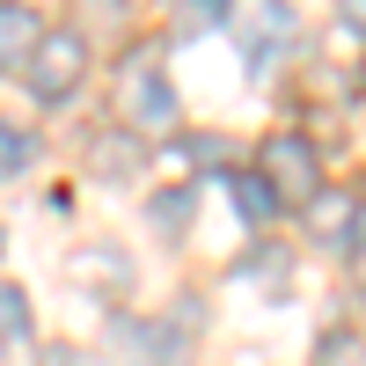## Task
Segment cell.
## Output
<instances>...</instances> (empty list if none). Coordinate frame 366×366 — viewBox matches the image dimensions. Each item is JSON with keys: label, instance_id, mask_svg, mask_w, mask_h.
I'll use <instances>...</instances> for the list:
<instances>
[{"label": "cell", "instance_id": "11", "mask_svg": "<svg viewBox=\"0 0 366 366\" xmlns=\"http://www.w3.org/2000/svg\"><path fill=\"white\" fill-rule=\"evenodd\" d=\"M183 212H191V198H183V191H162V198H154V220H162L169 234L183 227Z\"/></svg>", "mask_w": 366, "mask_h": 366}, {"label": "cell", "instance_id": "8", "mask_svg": "<svg viewBox=\"0 0 366 366\" xmlns=\"http://www.w3.org/2000/svg\"><path fill=\"white\" fill-rule=\"evenodd\" d=\"M88 162H96L103 176H125V169L139 162V139H96V147H88Z\"/></svg>", "mask_w": 366, "mask_h": 366}, {"label": "cell", "instance_id": "3", "mask_svg": "<svg viewBox=\"0 0 366 366\" xmlns=\"http://www.w3.org/2000/svg\"><path fill=\"white\" fill-rule=\"evenodd\" d=\"M117 103H125L132 132H169L176 125V88L154 74V59H132V66H125V96H117Z\"/></svg>", "mask_w": 366, "mask_h": 366}, {"label": "cell", "instance_id": "14", "mask_svg": "<svg viewBox=\"0 0 366 366\" xmlns=\"http://www.w3.org/2000/svg\"><path fill=\"white\" fill-rule=\"evenodd\" d=\"M345 22H352V29H366V0H345Z\"/></svg>", "mask_w": 366, "mask_h": 366}, {"label": "cell", "instance_id": "5", "mask_svg": "<svg viewBox=\"0 0 366 366\" xmlns=\"http://www.w3.org/2000/svg\"><path fill=\"white\" fill-rule=\"evenodd\" d=\"M293 29V8L286 0H264V15H257V29H249V74H264L271 59H279V37Z\"/></svg>", "mask_w": 366, "mask_h": 366}, {"label": "cell", "instance_id": "2", "mask_svg": "<svg viewBox=\"0 0 366 366\" xmlns=\"http://www.w3.org/2000/svg\"><path fill=\"white\" fill-rule=\"evenodd\" d=\"M264 183L279 198H322V162H315V139H300V132H279V139H264V154H257Z\"/></svg>", "mask_w": 366, "mask_h": 366}, {"label": "cell", "instance_id": "13", "mask_svg": "<svg viewBox=\"0 0 366 366\" xmlns=\"http://www.w3.org/2000/svg\"><path fill=\"white\" fill-rule=\"evenodd\" d=\"M352 264L366 271V212H359V234H352Z\"/></svg>", "mask_w": 366, "mask_h": 366}, {"label": "cell", "instance_id": "12", "mask_svg": "<svg viewBox=\"0 0 366 366\" xmlns=\"http://www.w3.org/2000/svg\"><path fill=\"white\" fill-rule=\"evenodd\" d=\"M0 162H8V176H22V169H29V139H22L15 125H8V139H0Z\"/></svg>", "mask_w": 366, "mask_h": 366}, {"label": "cell", "instance_id": "9", "mask_svg": "<svg viewBox=\"0 0 366 366\" xmlns=\"http://www.w3.org/2000/svg\"><path fill=\"white\" fill-rule=\"evenodd\" d=\"M212 22H227V0H183V8H176L183 37H198V29H212Z\"/></svg>", "mask_w": 366, "mask_h": 366}, {"label": "cell", "instance_id": "10", "mask_svg": "<svg viewBox=\"0 0 366 366\" xmlns=\"http://www.w3.org/2000/svg\"><path fill=\"white\" fill-rule=\"evenodd\" d=\"M0 322H8V345H29V308H22V286H0Z\"/></svg>", "mask_w": 366, "mask_h": 366}, {"label": "cell", "instance_id": "7", "mask_svg": "<svg viewBox=\"0 0 366 366\" xmlns=\"http://www.w3.org/2000/svg\"><path fill=\"white\" fill-rule=\"evenodd\" d=\"M345 220H352V198H345V191H322V198H315V227H322L330 242H352Z\"/></svg>", "mask_w": 366, "mask_h": 366}, {"label": "cell", "instance_id": "6", "mask_svg": "<svg viewBox=\"0 0 366 366\" xmlns=\"http://www.w3.org/2000/svg\"><path fill=\"white\" fill-rule=\"evenodd\" d=\"M234 205H242V220H271V212H279V191H271L264 176H234Z\"/></svg>", "mask_w": 366, "mask_h": 366}, {"label": "cell", "instance_id": "4", "mask_svg": "<svg viewBox=\"0 0 366 366\" xmlns=\"http://www.w3.org/2000/svg\"><path fill=\"white\" fill-rule=\"evenodd\" d=\"M37 44H44L37 15H29L22 0H8V8H0V66H8V74H29V59H37Z\"/></svg>", "mask_w": 366, "mask_h": 366}, {"label": "cell", "instance_id": "1", "mask_svg": "<svg viewBox=\"0 0 366 366\" xmlns=\"http://www.w3.org/2000/svg\"><path fill=\"white\" fill-rule=\"evenodd\" d=\"M81 74H88V37L81 29H44V44H37V59H29L22 81H29L37 103H66Z\"/></svg>", "mask_w": 366, "mask_h": 366}]
</instances>
